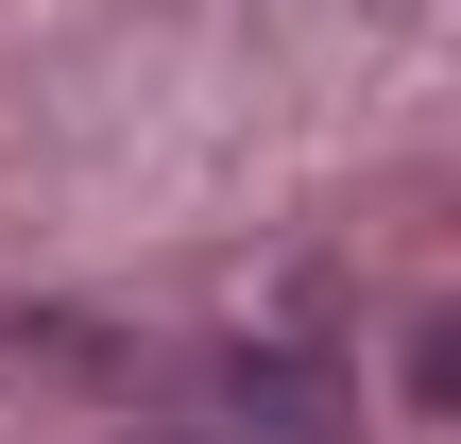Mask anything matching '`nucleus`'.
I'll return each instance as SVG.
<instances>
[{"mask_svg": "<svg viewBox=\"0 0 461 444\" xmlns=\"http://www.w3.org/2000/svg\"><path fill=\"white\" fill-rule=\"evenodd\" d=\"M411 376H428V394L461 411V325H428V342H411Z\"/></svg>", "mask_w": 461, "mask_h": 444, "instance_id": "f257e3e1", "label": "nucleus"}, {"mask_svg": "<svg viewBox=\"0 0 461 444\" xmlns=\"http://www.w3.org/2000/svg\"><path fill=\"white\" fill-rule=\"evenodd\" d=\"M137 444H205V428H137Z\"/></svg>", "mask_w": 461, "mask_h": 444, "instance_id": "f03ea898", "label": "nucleus"}]
</instances>
